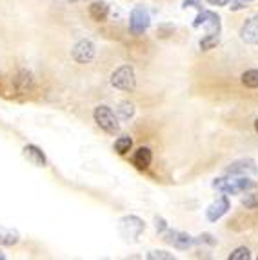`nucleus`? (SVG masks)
I'll list each match as a JSON object with an SVG mask.
<instances>
[{"mask_svg": "<svg viewBox=\"0 0 258 260\" xmlns=\"http://www.w3.org/2000/svg\"><path fill=\"white\" fill-rule=\"evenodd\" d=\"M253 186V180L249 177H244V175H231V177L225 178H216L213 182V187H216L225 195H240L244 191H249Z\"/></svg>", "mask_w": 258, "mask_h": 260, "instance_id": "f257e3e1", "label": "nucleus"}, {"mask_svg": "<svg viewBox=\"0 0 258 260\" xmlns=\"http://www.w3.org/2000/svg\"><path fill=\"white\" fill-rule=\"evenodd\" d=\"M93 118H95L96 126L109 135L118 133V129H120L118 118H116V115L113 113V109L108 108V106H99V108H95V111H93Z\"/></svg>", "mask_w": 258, "mask_h": 260, "instance_id": "f03ea898", "label": "nucleus"}, {"mask_svg": "<svg viewBox=\"0 0 258 260\" xmlns=\"http://www.w3.org/2000/svg\"><path fill=\"white\" fill-rule=\"evenodd\" d=\"M111 84L116 89H120V91H133L135 86H137L135 70L129 64L118 68V70L111 75Z\"/></svg>", "mask_w": 258, "mask_h": 260, "instance_id": "7ed1b4c3", "label": "nucleus"}, {"mask_svg": "<svg viewBox=\"0 0 258 260\" xmlns=\"http://www.w3.org/2000/svg\"><path fill=\"white\" fill-rule=\"evenodd\" d=\"M149 24H151V17L147 13V9L142 8V6H137L131 11V15H129V31L133 35H142L144 31L149 27Z\"/></svg>", "mask_w": 258, "mask_h": 260, "instance_id": "20e7f679", "label": "nucleus"}, {"mask_svg": "<svg viewBox=\"0 0 258 260\" xmlns=\"http://www.w3.org/2000/svg\"><path fill=\"white\" fill-rule=\"evenodd\" d=\"M118 230H120V235L124 239L135 240V239H138V235L144 231V220L135 217V215H129V217L120 218Z\"/></svg>", "mask_w": 258, "mask_h": 260, "instance_id": "39448f33", "label": "nucleus"}, {"mask_svg": "<svg viewBox=\"0 0 258 260\" xmlns=\"http://www.w3.org/2000/svg\"><path fill=\"white\" fill-rule=\"evenodd\" d=\"M193 26L195 27L206 26L209 35H220V29H222L218 15L213 13V11H202V9H200V13L197 15V18H195Z\"/></svg>", "mask_w": 258, "mask_h": 260, "instance_id": "423d86ee", "label": "nucleus"}, {"mask_svg": "<svg viewBox=\"0 0 258 260\" xmlns=\"http://www.w3.org/2000/svg\"><path fill=\"white\" fill-rule=\"evenodd\" d=\"M71 55H73V58L78 64H87L95 56V44L91 42V40H80V42L75 44Z\"/></svg>", "mask_w": 258, "mask_h": 260, "instance_id": "0eeeda50", "label": "nucleus"}, {"mask_svg": "<svg viewBox=\"0 0 258 260\" xmlns=\"http://www.w3.org/2000/svg\"><path fill=\"white\" fill-rule=\"evenodd\" d=\"M229 208H231V202H229L228 197H220L216 202H213V204L209 206V208L206 209V217L209 222H216L220 220V218L224 217L225 213L229 211Z\"/></svg>", "mask_w": 258, "mask_h": 260, "instance_id": "6e6552de", "label": "nucleus"}, {"mask_svg": "<svg viewBox=\"0 0 258 260\" xmlns=\"http://www.w3.org/2000/svg\"><path fill=\"white\" fill-rule=\"evenodd\" d=\"M240 39L247 44L258 46V15L247 18L240 29Z\"/></svg>", "mask_w": 258, "mask_h": 260, "instance_id": "1a4fd4ad", "label": "nucleus"}, {"mask_svg": "<svg viewBox=\"0 0 258 260\" xmlns=\"http://www.w3.org/2000/svg\"><path fill=\"white\" fill-rule=\"evenodd\" d=\"M164 235H166V239L164 240H168V242L173 244L177 249H187V247H191L195 244L193 237H189V235H185V233H180V231L168 230Z\"/></svg>", "mask_w": 258, "mask_h": 260, "instance_id": "9d476101", "label": "nucleus"}, {"mask_svg": "<svg viewBox=\"0 0 258 260\" xmlns=\"http://www.w3.org/2000/svg\"><path fill=\"white\" fill-rule=\"evenodd\" d=\"M22 155H24V158H26L29 164L37 166V168H44V166L48 164V160H46V155L42 153V149L37 148V146H33V144H27V146H24V149H22Z\"/></svg>", "mask_w": 258, "mask_h": 260, "instance_id": "9b49d317", "label": "nucleus"}, {"mask_svg": "<svg viewBox=\"0 0 258 260\" xmlns=\"http://www.w3.org/2000/svg\"><path fill=\"white\" fill-rule=\"evenodd\" d=\"M228 173L229 175H244V177H247V175L256 173V166H254V162L251 160V158H244V160L233 162V164L228 168Z\"/></svg>", "mask_w": 258, "mask_h": 260, "instance_id": "f8f14e48", "label": "nucleus"}, {"mask_svg": "<svg viewBox=\"0 0 258 260\" xmlns=\"http://www.w3.org/2000/svg\"><path fill=\"white\" fill-rule=\"evenodd\" d=\"M151 160H153V153H151L149 148H138L133 155V164L137 166L140 171L147 169L151 166Z\"/></svg>", "mask_w": 258, "mask_h": 260, "instance_id": "ddd939ff", "label": "nucleus"}, {"mask_svg": "<svg viewBox=\"0 0 258 260\" xmlns=\"http://www.w3.org/2000/svg\"><path fill=\"white\" fill-rule=\"evenodd\" d=\"M109 15V6L102 0H96L89 6V17L95 22H104Z\"/></svg>", "mask_w": 258, "mask_h": 260, "instance_id": "4468645a", "label": "nucleus"}, {"mask_svg": "<svg viewBox=\"0 0 258 260\" xmlns=\"http://www.w3.org/2000/svg\"><path fill=\"white\" fill-rule=\"evenodd\" d=\"M18 240H20V235L17 230L0 225V244L2 246H15V244H18Z\"/></svg>", "mask_w": 258, "mask_h": 260, "instance_id": "2eb2a0df", "label": "nucleus"}, {"mask_svg": "<svg viewBox=\"0 0 258 260\" xmlns=\"http://www.w3.org/2000/svg\"><path fill=\"white\" fill-rule=\"evenodd\" d=\"M13 84H15V87H17V91L26 93L27 89H31V86H33V78H31V75L27 73V71H20V73L13 78Z\"/></svg>", "mask_w": 258, "mask_h": 260, "instance_id": "dca6fc26", "label": "nucleus"}, {"mask_svg": "<svg viewBox=\"0 0 258 260\" xmlns=\"http://www.w3.org/2000/svg\"><path fill=\"white\" fill-rule=\"evenodd\" d=\"M131 148H133V139H131L129 135H124V137H120V139L115 142V151L118 153V155H127V153L131 151Z\"/></svg>", "mask_w": 258, "mask_h": 260, "instance_id": "f3484780", "label": "nucleus"}, {"mask_svg": "<svg viewBox=\"0 0 258 260\" xmlns=\"http://www.w3.org/2000/svg\"><path fill=\"white\" fill-rule=\"evenodd\" d=\"M242 84L245 87H258V70H247L245 73H242Z\"/></svg>", "mask_w": 258, "mask_h": 260, "instance_id": "a211bd4d", "label": "nucleus"}, {"mask_svg": "<svg viewBox=\"0 0 258 260\" xmlns=\"http://www.w3.org/2000/svg\"><path fill=\"white\" fill-rule=\"evenodd\" d=\"M218 42H220V35H209V33H207V35L200 40V49H202V51H209V49L216 48Z\"/></svg>", "mask_w": 258, "mask_h": 260, "instance_id": "6ab92c4d", "label": "nucleus"}, {"mask_svg": "<svg viewBox=\"0 0 258 260\" xmlns=\"http://www.w3.org/2000/svg\"><path fill=\"white\" fill-rule=\"evenodd\" d=\"M118 115H120L122 120H129V118H133L135 106L131 104V102H120V106H118Z\"/></svg>", "mask_w": 258, "mask_h": 260, "instance_id": "aec40b11", "label": "nucleus"}, {"mask_svg": "<svg viewBox=\"0 0 258 260\" xmlns=\"http://www.w3.org/2000/svg\"><path fill=\"white\" fill-rule=\"evenodd\" d=\"M249 258H251V251L247 247H237V249L229 255V260H249Z\"/></svg>", "mask_w": 258, "mask_h": 260, "instance_id": "412c9836", "label": "nucleus"}, {"mask_svg": "<svg viewBox=\"0 0 258 260\" xmlns=\"http://www.w3.org/2000/svg\"><path fill=\"white\" fill-rule=\"evenodd\" d=\"M147 260H171V258H175V255L173 253H168V251H151V253H147V256H146Z\"/></svg>", "mask_w": 258, "mask_h": 260, "instance_id": "4be33fe9", "label": "nucleus"}, {"mask_svg": "<svg viewBox=\"0 0 258 260\" xmlns=\"http://www.w3.org/2000/svg\"><path fill=\"white\" fill-rule=\"evenodd\" d=\"M195 244H209V246H215L216 239H213V235L204 233V235H200V237H197V239H195Z\"/></svg>", "mask_w": 258, "mask_h": 260, "instance_id": "5701e85b", "label": "nucleus"}, {"mask_svg": "<svg viewBox=\"0 0 258 260\" xmlns=\"http://www.w3.org/2000/svg\"><path fill=\"white\" fill-rule=\"evenodd\" d=\"M242 204L245 206V209H254V208H258V197L256 195H247L244 200H242Z\"/></svg>", "mask_w": 258, "mask_h": 260, "instance_id": "b1692460", "label": "nucleus"}, {"mask_svg": "<svg viewBox=\"0 0 258 260\" xmlns=\"http://www.w3.org/2000/svg\"><path fill=\"white\" fill-rule=\"evenodd\" d=\"M251 2H254V0H233L231 9H233V11H238V9L245 8V6L251 4Z\"/></svg>", "mask_w": 258, "mask_h": 260, "instance_id": "393cba45", "label": "nucleus"}, {"mask_svg": "<svg viewBox=\"0 0 258 260\" xmlns=\"http://www.w3.org/2000/svg\"><path fill=\"white\" fill-rule=\"evenodd\" d=\"M155 228H156V231H158V233H166V231H168V224H166V220H164V218H160V217L155 218Z\"/></svg>", "mask_w": 258, "mask_h": 260, "instance_id": "a878e982", "label": "nucleus"}, {"mask_svg": "<svg viewBox=\"0 0 258 260\" xmlns=\"http://www.w3.org/2000/svg\"><path fill=\"white\" fill-rule=\"evenodd\" d=\"M182 8H198L202 9V0H184V6Z\"/></svg>", "mask_w": 258, "mask_h": 260, "instance_id": "bb28decb", "label": "nucleus"}, {"mask_svg": "<svg viewBox=\"0 0 258 260\" xmlns=\"http://www.w3.org/2000/svg\"><path fill=\"white\" fill-rule=\"evenodd\" d=\"M211 6H228L231 0H207Z\"/></svg>", "mask_w": 258, "mask_h": 260, "instance_id": "cd10ccee", "label": "nucleus"}, {"mask_svg": "<svg viewBox=\"0 0 258 260\" xmlns=\"http://www.w3.org/2000/svg\"><path fill=\"white\" fill-rule=\"evenodd\" d=\"M254 131L258 133V117H256V120H254Z\"/></svg>", "mask_w": 258, "mask_h": 260, "instance_id": "c85d7f7f", "label": "nucleus"}, {"mask_svg": "<svg viewBox=\"0 0 258 260\" xmlns=\"http://www.w3.org/2000/svg\"><path fill=\"white\" fill-rule=\"evenodd\" d=\"M4 258H6V255L2 251H0V260H4Z\"/></svg>", "mask_w": 258, "mask_h": 260, "instance_id": "c756f323", "label": "nucleus"}, {"mask_svg": "<svg viewBox=\"0 0 258 260\" xmlns=\"http://www.w3.org/2000/svg\"><path fill=\"white\" fill-rule=\"evenodd\" d=\"M256 258H258V256H256Z\"/></svg>", "mask_w": 258, "mask_h": 260, "instance_id": "7c9ffc66", "label": "nucleus"}]
</instances>
